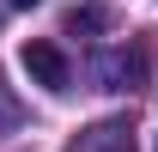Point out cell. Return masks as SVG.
<instances>
[{
  "instance_id": "3957f363",
  "label": "cell",
  "mask_w": 158,
  "mask_h": 152,
  "mask_svg": "<svg viewBox=\"0 0 158 152\" xmlns=\"http://www.w3.org/2000/svg\"><path fill=\"white\" fill-rule=\"evenodd\" d=\"M73 152H134V128L128 122H98L73 140Z\"/></svg>"
},
{
  "instance_id": "7a4b0ae2",
  "label": "cell",
  "mask_w": 158,
  "mask_h": 152,
  "mask_svg": "<svg viewBox=\"0 0 158 152\" xmlns=\"http://www.w3.org/2000/svg\"><path fill=\"white\" fill-rule=\"evenodd\" d=\"M98 85H110V91H134V85H146V49H140V43H122V49L98 55Z\"/></svg>"
},
{
  "instance_id": "277c9868",
  "label": "cell",
  "mask_w": 158,
  "mask_h": 152,
  "mask_svg": "<svg viewBox=\"0 0 158 152\" xmlns=\"http://www.w3.org/2000/svg\"><path fill=\"white\" fill-rule=\"evenodd\" d=\"M103 24H110L103 6H73V12H67V37H98Z\"/></svg>"
},
{
  "instance_id": "6da1fadb",
  "label": "cell",
  "mask_w": 158,
  "mask_h": 152,
  "mask_svg": "<svg viewBox=\"0 0 158 152\" xmlns=\"http://www.w3.org/2000/svg\"><path fill=\"white\" fill-rule=\"evenodd\" d=\"M19 61H24V73L37 79L43 91H67V85H73V67H67V55H61L55 43H43V37H31L19 49Z\"/></svg>"
},
{
  "instance_id": "5b68a950",
  "label": "cell",
  "mask_w": 158,
  "mask_h": 152,
  "mask_svg": "<svg viewBox=\"0 0 158 152\" xmlns=\"http://www.w3.org/2000/svg\"><path fill=\"white\" fill-rule=\"evenodd\" d=\"M6 6H37V0H6Z\"/></svg>"
}]
</instances>
